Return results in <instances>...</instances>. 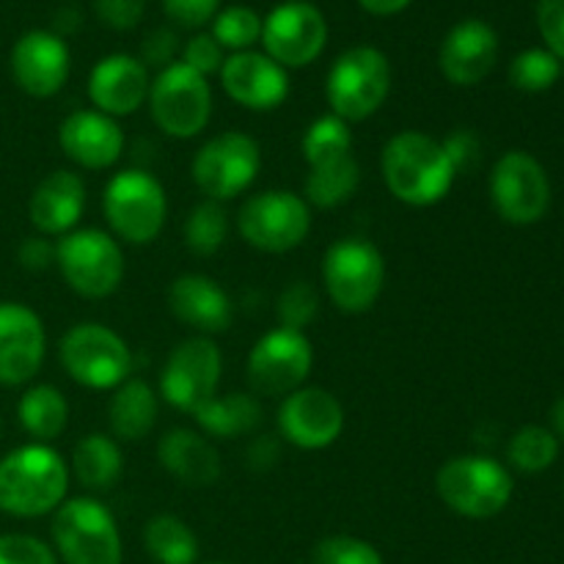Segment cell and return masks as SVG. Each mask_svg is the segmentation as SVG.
I'll list each match as a JSON object with an SVG mask.
<instances>
[{"label":"cell","instance_id":"1","mask_svg":"<svg viewBox=\"0 0 564 564\" xmlns=\"http://www.w3.org/2000/svg\"><path fill=\"white\" fill-rule=\"evenodd\" d=\"M380 176L391 196L405 207H435L452 193L457 171L441 138L402 130L380 149Z\"/></svg>","mask_w":564,"mask_h":564},{"label":"cell","instance_id":"2","mask_svg":"<svg viewBox=\"0 0 564 564\" xmlns=\"http://www.w3.org/2000/svg\"><path fill=\"white\" fill-rule=\"evenodd\" d=\"M69 463L50 444H25L0 457V512L11 518L53 516L69 499Z\"/></svg>","mask_w":564,"mask_h":564},{"label":"cell","instance_id":"3","mask_svg":"<svg viewBox=\"0 0 564 564\" xmlns=\"http://www.w3.org/2000/svg\"><path fill=\"white\" fill-rule=\"evenodd\" d=\"M391 80L394 75L383 50L356 44L330 64L325 77V102L345 124H361L383 108L391 94Z\"/></svg>","mask_w":564,"mask_h":564},{"label":"cell","instance_id":"4","mask_svg":"<svg viewBox=\"0 0 564 564\" xmlns=\"http://www.w3.org/2000/svg\"><path fill=\"white\" fill-rule=\"evenodd\" d=\"M102 215L121 246H149L163 235L169 220L163 182L143 169L119 171L102 191Z\"/></svg>","mask_w":564,"mask_h":564},{"label":"cell","instance_id":"5","mask_svg":"<svg viewBox=\"0 0 564 564\" xmlns=\"http://www.w3.org/2000/svg\"><path fill=\"white\" fill-rule=\"evenodd\" d=\"M435 494L455 516L488 521L507 510L516 482L510 468L490 455H457L435 471Z\"/></svg>","mask_w":564,"mask_h":564},{"label":"cell","instance_id":"6","mask_svg":"<svg viewBox=\"0 0 564 564\" xmlns=\"http://www.w3.org/2000/svg\"><path fill=\"white\" fill-rule=\"evenodd\" d=\"M55 268L75 295L105 301L124 281V248L108 229L77 226L55 240Z\"/></svg>","mask_w":564,"mask_h":564},{"label":"cell","instance_id":"7","mask_svg":"<svg viewBox=\"0 0 564 564\" xmlns=\"http://www.w3.org/2000/svg\"><path fill=\"white\" fill-rule=\"evenodd\" d=\"M319 275L341 314H367L383 295L386 259L367 237H339L325 248Z\"/></svg>","mask_w":564,"mask_h":564},{"label":"cell","instance_id":"8","mask_svg":"<svg viewBox=\"0 0 564 564\" xmlns=\"http://www.w3.org/2000/svg\"><path fill=\"white\" fill-rule=\"evenodd\" d=\"M50 538L64 564H121L119 523L94 496L66 499L53 512Z\"/></svg>","mask_w":564,"mask_h":564},{"label":"cell","instance_id":"9","mask_svg":"<svg viewBox=\"0 0 564 564\" xmlns=\"http://www.w3.org/2000/svg\"><path fill=\"white\" fill-rule=\"evenodd\" d=\"M58 361L77 386L113 391L130 378L132 350L119 330L102 323H75L58 341Z\"/></svg>","mask_w":564,"mask_h":564},{"label":"cell","instance_id":"10","mask_svg":"<svg viewBox=\"0 0 564 564\" xmlns=\"http://www.w3.org/2000/svg\"><path fill=\"white\" fill-rule=\"evenodd\" d=\"M262 171V147L253 135L226 130L204 141L191 160V180L204 198L226 204L242 196Z\"/></svg>","mask_w":564,"mask_h":564},{"label":"cell","instance_id":"11","mask_svg":"<svg viewBox=\"0 0 564 564\" xmlns=\"http://www.w3.org/2000/svg\"><path fill=\"white\" fill-rule=\"evenodd\" d=\"M149 113L154 127L176 141L202 135L213 119V86L182 61L160 69L149 86Z\"/></svg>","mask_w":564,"mask_h":564},{"label":"cell","instance_id":"12","mask_svg":"<svg viewBox=\"0 0 564 564\" xmlns=\"http://www.w3.org/2000/svg\"><path fill=\"white\" fill-rule=\"evenodd\" d=\"M242 242L259 253H290L306 242L312 231V207L295 191L253 193L237 213Z\"/></svg>","mask_w":564,"mask_h":564},{"label":"cell","instance_id":"13","mask_svg":"<svg viewBox=\"0 0 564 564\" xmlns=\"http://www.w3.org/2000/svg\"><path fill=\"white\" fill-rule=\"evenodd\" d=\"M224 378V352L209 336H187L165 358L160 369L158 394L174 411L193 413L218 394Z\"/></svg>","mask_w":564,"mask_h":564},{"label":"cell","instance_id":"14","mask_svg":"<svg viewBox=\"0 0 564 564\" xmlns=\"http://www.w3.org/2000/svg\"><path fill=\"white\" fill-rule=\"evenodd\" d=\"M490 204L505 224L532 226L551 207V180L543 163L523 149H510L496 160L488 182Z\"/></svg>","mask_w":564,"mask_h":564},{"label":"cell","instance_id":"15","mask_svg":"<svg viewBox=\"0 0 564 564\" xmlns=\"http://www.w3.org/2000/svg\"><path fill=\"white\" fill-rule=\"evenodd\" d=\"M314 369V345L306 334L273 328L253 341L246 361L251 394L286 397L306 386Z\"/></svg>","mask_w":564,"mask_h":564},{"label":"cell","instance_id":"16","mask_svg":"<svg viewBox=\"0 0 564 564\" xmlns=\"http://www.w3.org/2000/svg\"><path fill=\"white\" fill-rule=\"evenodd\" d=\"M347 424L345 405L339 397L319 386H301L281 397L275 411V427L284 444L303 452H323L341 438Z\"/></svg>","mask_w":564,"mask_h":564},{"label":"cell","instance_id":"17","mask_svg":"<svg viewBox=\"0 0 564 564\" xmlns=\"http://www.w3.org/2000/svg\"><path fill=\"white\" fill-rule=\"evenodd\" d=\"M262 47L275 64L290 69H303L323 55L328 44V20L323 11L306 0L279 3L268 17H262Z\"/></svg>","mask_w":564,"mask_h":564},{"label":"cell","instance_id":"18","mask_svg":"<svg viewBox=\"0 0 564 564\" xmlns=\"http://www.w3.org/2000/svg\"><path fill=\"white\" fill-rule=\"evenodd\" d=\"M47 356V330L31 306L0 301V386H28Z\"/></svg>","mask_w":564,"mask_h":564},{"label":"cell","instance_id":"19","mask_svg":"<svg viewBox=\"0 0 564 564\" xmlns=\"http://www.w3.org/2000/svg\"><path fill=\"white\" fill-rule=\"evenodd\" d=\"M9 66L22 94L33 99H50L69 80V44L53 31H28L11 47Z\"/></svg>","mask_w":564,"mask_h":564},{"label":"cell","instance_id":"20","mask_svg":"<svg viewBox=\"0 0 564 564\" xmlns=\"http://www.w3.org/2000/svg\"><path fill=\"white\" fill-rule=\"evenodd\" d=\"M226 97L253 113H270L290 97V72L259 50L226 55L220 69Z\"/></svg>","mask_w":564,"mask_h":564},{"label":"cell","instance_id":"21","mask_svg":"<svg viewBox=\"0 0 564 564\" xmlns=\"http://www.w3.org/2000/svg\"><path fill=\"white\" fill-rule=\"evenodd\" d=\"M499 61V33L490 22L463 20L446 31L438 47V69L457 88L479 86Z\"/></svg>","mask_w":564,"mask_h":564},{"label":"cell","instance_id":"22","mask_svg":"<svg viewBox=\"0 0 564 564\" xmlns=\"http://www.w3.org/2000/svg\"><path fill=\"white\" fill-rule=\"evenodd\" d=\"M149 86H152V77L138 55L113 53L94 64L86 91L94 110L119 121L147 105Z\"/></svg>","mask_w":564,"mask_h":564},{"label":"cell","instance_id":"23","mask_svg":"<svg viewBox=\"0 0 564 564\" xmlns=\"http://www.w3.org/2000/svg\"><path fill=\"white\" fill-rule=\"evenodd\" d=\"M165 301H169V312L174 314L176 323L191 328L196 336L215 339L235 323V303H231L229 292L204 273L176 275Z\"/></svg>","mask_w":564,"mask_h":564},{"label":"cell","instance_id":"24","mask_svg":"<svg viewBox=\"0 0 564 564\" xmlns=\"http://www.w3.org/2000/svg\"><path fill=\"white\" fill-rule=\"evenodd\" d=\"M58 147L83 171H108L124 154V130L94 108L75 110L58 124Z\"/></svg>","mask_w":564,"mask_h":564},{"label":"cell","instance_id":"25","mask_svg":"<svg viewBox=\"0 0 564 564\" xmlns=\"http://www.w3.org/2000/svg\"><path fill=\"white\" fill-rule=\"evenodd\" d=\"M86 182L77 171L58 169L50 171L31 193L28 202V218L36 235L64 237L77 229L83 213H86Z\"/></svg>","mask_w":564,"mask_h":564},{"label":"cell","instance_id":"26","mask_svg":"<svg viewBox=\"0 0 564 564\" xmlns=\"http://www.w3.org/2000/svg\"><path fill=\"white\" fill-rule=\"evenodd\" d=\"M158 463L185 488H209L224 474V460L213 438L191 427H174L158 441Z\"/></svg>","mask_w":564,"mask_h":564},{"label":"cell","instance_id":"27","mask_svg":"<svg viewBox=\"0 0 564 564\" xmlns=\"http://www.w3.org/2000/svg\"><path fill=\"white\" fill-rule=\"evenodd\" d=\"M306 165L308 174L306 182H303L301 196L306 198V204L312 209L341 207L361 187V165H358L352 149L306 160Z\"/></svg>","mask_w":564,"mask_h":564},{"label":"cell","instance_id":"28","mask_svg":"<svg viewBox=\"0 0 564 564\" xmlns=\"http://www.w3.org/2000/svg\"><path fill=\"white\" fill-rule=\"evenodd\" d=\"M160 419V394L141 378H127L108 402L110 435L119 444H138Z\"/></svg>","mask_w":564,"mask_h":564},{"label":"cell","instance_id":"29","mask_svg":"<svg viewBox=\"0 0 564 564\" xmlns=\"http://www.w3.org/2000/svg\"><path fill=\"white\" fill-rule=\"evenodd\" d=\"M191 416L198 433H204L207 438L231 441L240 435H251L262 424V405L251 391H231L226 397H209Z\"/></svg>","mask_w":564,"mask_h":564},{"label":"cell","instance_id":"30","mask_svg":"<svg viewBox=\"0 0 564 564\" xmlns=\"http://www.w3.org/2000/svg\"><path fill=\"white\" fill-rule=\"evenodd\" d=\"M69 474L77 485L91 494H105L124 474V452L113 435L88 433L72 446Z\"/></svg>","mask_w":564,"mask_h":564},{"label":"cell","instance_id":"31","mask_svg":"<svg viewBox=\"0 0 564 564\" xmlns=\"http://www.w3.org/2000/svg\"><path fill=\"white\" fill-rule=\"evenodd\" d=\"M17 419L33 444H53L69 424V400L53 383L28 386L17 402Z\"/></svg>","mask_w":564,"mask_h":564},{"label":"cell","instance_id":"32","mask_svg":"<svg viewBox=\"0 0 564 564\" xmlns=\"http://www.w3.org/2000/svg\"><path fill=\"white\" fill-rule=\"evenodd\" d=\"M143 549L158 564H196L198 538L180 516L160 512L143 527Z\"/></svg>","mask_w":564,"mask_h":564},{"label":"cell","instance_id":"33","mask_svg":"<svg viewBox=\"0 0 564 564\" xmlns=\"http://www.w3.org/2000/svg\"><path fill=\"white\" fill-rule=\"evenodd\" d=\"M229 213H226L224 204L218 202H198L196 207L187 213L185 224H182V240H185V248L193 253V257H215L220 248L229 240Z\"/></svg>","mask_w":564,"mask_h":564},{"label":"cell","instance_id":"34","mask_svg":"<svg viewBox=\"0 0 564 564\" xmlns=\"http://www.w3.org/2000/svg\"><path fill=\"white\" fill-rule=\"evenodd\" d=\"M560 457V438L549 427L527 424L507 444V460L521 474H540Z\"/></svg>","mask_w":564,"mask_h":564},{"label":"cell","instance_id":"35","mask_svg":"<svg viewBox=\"0 0 564 564\" xmlns=\"http://www.w3.org/2000/svg\"><path fill=\"white\" fill-rule=\"evenodd\" d=\"M564 75V61L545 47H529L518 53L510 64V83L518 91L540 94L549 91Z\"/></svg>","mask_w":564,"mask_h":564},{"label":"cell","instance_id":"36","mask_svg":"<svg viewBox=\"0 0 564 564\" xmlns=\"http://www.w3.org/2000/svg\"><path fill=\"white\" fill-rule=\"evenodd\" d=\"M213 39L224 50L231 53H246L262 39V17L251 6H229L220 9L213 20Z\"/></svg>","mask_w":564,"mask_h":564},{"label":"cell","instance_id":"37","mask_svg":"<svg viewBox=\"0 0 564 564\" xmlns=\"http://www.w3.org/2000/svg\"><path fill=\"white\" fill-rule=\"evenodd\" d=\"M319 312V292L317 286L308 281H292L281 290L279 301H275V317H279V328L301 330L306 334L308 325L317 319Z\"/></svg>","mask_w":564,"mask_h":564},{"label":"cell","instance_id":"38","mask_svg":"<svg viewBox=\"0 0 564 564\" xmlns=\"http://www.w3.org/2000/svg\"><path fill=\"white\" fill-rule=\"evenodd\" d=\"M312 564H383V556L372 543L350 534H330L312 551Z\"/></svg>","mask_w":564,"mask_h":564},{"label":"cell","instance_id":"39","mask_svg":"<svg viewBox=\"0 0 564 564\" xmlns=\"http://www.w3.org/2000/svg\"><path fill=\"white\" fill-rule=\"evenodd\" d=\"M180 61L209 80V75H220V69H224L226 50L215 42L213 33H193V36L182 44Z\"/></svg>","mask_w":564,"mask_h":564},{"label":"cell","instance_id":"40","mask_svg":"<svg viewBox=\"0 0 564 564\" xmlns=\"http://www.w3.org/2000/svg\"><path fill=\"white\" fill-rule=\"evenodd\" d=\"M0 564H58V556L33 534H0Z\"/></svg>","mask_w":564,"mask_h":564},{"label":"cell","instance_id":"41","mask_svg":"<svg viewBox=\"0 0 564 564\" xmlns=\"http://www.w3.org/2000/svg\"><path fill=\"white\" fill-rule=\"evenodd\" d=\"M182 53V44H180V36H176V31H171V28H154V31H149L147 36H143L141 42V64L147 66V69H165V66H171L174 61H180L176 55Z\"/></svg>","mask_w":564,"mask_h":564},{"label":"cell","instance_id":"42","mask_svg":"<svg viewBox=\"0 0 564 564\" xmlns=\"http://www.w3.org/2000/svg\"><path fill=\"white\" fill-rule=\"evenodd\" d=\"M163 11L174 25L198 31L215 20L220 0H163Z\"/></svg>","mask_w":564,"mask_h":564},{"label":"cell","instance_id":"43","mask_svg":"<svg viewBox=\"0 0 564 564\" xmlns=\"http://www.w3.org/2000/svg\"><path fill=\"white\" fill-rule=\"evenodd\" d=\"M441 143H444V149H446V154H449L452 165H455L457 176L466 174V171H471L474 165L479 163V158H482V143H479L477 132L468 130V127L452 130L449 135L441 138Z\"/></svg>","mask_w":564,"mask_h":564},{"label":"cell","instance_id":"44","mask_svg":"<svg viewBox=\"0 0 564 564\" xmlns=\"http://www.w3.org/2000/svg\"><path fill=\"white\" fill-rule=\"evenodd\" d=\"M99 22L113 31H132L143 20L147 0H94Z\"/></svg>","mask_w":564,"mask_h":564},{"label":"cell","instance_id":"45","mask_svg":"<svg viewBox=\"0 0 564 564\" xmlns=\"http://www.w3.org/2000/svg\"><path fill=\"white\" fill-rule=\"evenodd\" d=\"M538 28L545 50L564 61V0H538Z\"/></svg>","mask_w":564,"mask_h":564},{"label":"cell","instance_id":"46","mask_svg":"<svg viewBox=\"0 0 564 564\" xmlns=\"http://www.w3.org/2000/svg\"><path fill=\"white\" fill-rule=\"evenodd\" d=\"M17 262L28 270V273H44L55 264V242L44 235H31L20 242L17 248Z\"/></svg>","mask_w":564,"mask_h":564},{"label":"cell","instance_id":"47","mask_svg":"<svg viewBox=\"0 0 564 564\" xmlns=\"http://www.w3.org/2000/svg\"><path fill=\"white\" fill-rule=\"evenodd\" d=\"M246 460L248 468H253V471H268V468H273L275 460H279V441H275V435H259V438H253L246 452Z\"/></svg>","mask_w":564,"mask_h":564},{"label":"cell","instance_id":"48","mask_svg":"<svg viewBox=\"0 0 564 564\" xmlns=\"http://www.w3.org/2000/svg\"><path fill=\"white\" fill-rule=\"evenodd\" d=\"M80 25H83V14H80V11H77L75 6H66V9L55 11L53 28H50V31H53L55 36L66 39V36H72V33L80 31Z\"/></svg>","mask_w":564,"mask_h":564},{"label":"cell","instance_id":"49","mask_svg":"<svg viewBox=\"0 0 564 564\" xmlns=\"http://www.w3.org/2000/svg\"><path fill=\"white\" fill-rule=\"evenodd\" d=\"M358 3H361V9L369 11V14L391 17V14H400V11H405L413 0H358Z\"/></svg>","mask_w":564,"mask_h":564},{"label":"cell","instance_id":"50","mask_svg":"<svg viewBox=\"0 0 564 564\" xmlns=\"http://www.w3.org/2000/svg\"><path fill=\"white\" fill-rule=\"evenodd\" d=\"M551 433L556 435V438L564 441V397H560V400L551 405Z\"/></svg>","mask_w":564,"mask_h":564},{"label":"cell","instance_id":"51","mask_svg":"<svg viewBox=\"0 0 564 564\" xmlns=\"http://www.w3.org/2000/svg\"><path fill=\"white\" fill-rule=\"evenodd\" d=\"M0 435H3V419H0Z\"/></svg>","mask_w":564,"mask_h":564},{"label":"cell","instance_id":"52","mask_svg":"<svg viewBox=\"0 0 564 564\" xmlns=\"http://www.w3.org/2000/svg\"><path fill=\"white\" fill-rule=\"evenodd\" d=\"M209 564H229V562H209Z\"/></svg>","mask_w":564,"mask_h":564}]
</instances>
